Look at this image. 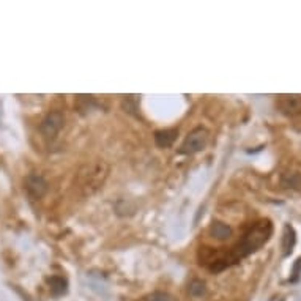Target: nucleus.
Here are the masks:
<instances>
[{"label": "nucleus", "instance_id": "obj_1", "mask_svg": "<svg viewBox=\"0 0 301 301\" xmlns=\"http://www.w3.org/2000/svg\"><path fill=\"white\" fill-rule=\"evenodd\" d=\"M272 224L270 221L262 219L259 223L252 224L246 233L243 235V238L236 243L235 246L230 248V251H219L218 249V266L223 272L224 268H229L230 265L236 263L242 260L243 257L256 252L260 249L272 236Z\"/></svg>", "mask_w": 301, "mask_h": 301}, {"label": "nucleus", "instance_id": "obj_2", "mask_svg": "<svg viewBox=\"0 0 301 301\" xmlns=\"http://www.w3.org/2000/svg\"><path fill=\"white\" fill-rule=\"evenodd\" d=\"M107 173H109V166L103 161L84 166L79 170L77 175L79 189L84 194H93L97 189L103 186L104 180L107 178Z\"/></svg>", "mask_w": 301, "mask_h": 301}, {"label": "nucleus", "instance_id": "obj_3", "mask_svg": "<svg viewBox=\"0 0 301 301\" xmlns=\"http://www.w3.org/2000/svg\"><path fill=\"white\" fill-rule=\"evenodd\" d=\"M208 144V131L205 128H196L186 136V139L183 140V144L180 147V153L185 155H193L197 152H202Z\"/></svg>", "mask_w": 301, "mask_h": 301}, {"label": "nucleus", "instance_id": "obj_4", "mask_svg": "<svg viewBox=\"0 0 301 301\" xmlns=\"http://www.w3.org/2000/svg\"><path fill=\"white\" fill-rule=\"evenodd\" d=\"M63 123H65V115L60 110H52V112H49L43 118L40 131L44 137H54L63 128Z\"/></svg>", "mask_w": 301, "mask_h": 301}, {"label": "nucleus", "instance_id": "obj_5", "mask_svg": "<svg viewBox=\"0 0 301 301\" xmlns=\"http://www.w3.org/2000/svg\"><path fill=\"white\" fill-rule=\"evenodd\" d=\"M278 109L284 115L295 117L301 114V95H281L278 97Z\"/></svg>", "mask_w": 301, "mask_h": 301}, {"label": "nucleus", "instance_id": "obj_6", "mask_svg": "<svg viewBox=\"0 0 301 301\" xmlns=\"http://www.w3.org/2000/svg\"><path fill=\"white\" fill-rule=\"evenodd\" d=\"M25 189H27V193H28L30 197L41 199L46 193V189H47V183L40 175H28L25 178Z\"/></svg>", "mask_w": 301, "mask_h": 301}, {"label": "nucleus", "instance_id": "obj_7", "mask_svg": "<svg viewBox=\"0 0 301 301\" xmlns=\"http://www.w3.org/2000/svg\"><path fill=\"white\" fill-rule=\"evenodd\" d=\"M178 136V130H160L155 133V144L160 148H167L173 144V140Z\"/></svg>", "mask_w": 301, "mask_h": 301}, {"label": "nucleus", "instance_id": "obj_8", "mask_svg": "<svg viewBox=\"0 0 301 301\" xmlns=\"http://www.w3.org/2000/svg\"><path fill=\"white\" fill-rule=\"evenodd\" d=\"M210 235L216 240H227L232 236V229L227 224L221 223V221H215L210 227Z\"/></svg>", "mask_w": 301, "mask_h": 301}, {"label": "nucleus", "instance_id": "obj_9", "mask_svg": "<svg viewBox=\"0 0 301 301\" xmlns=\"http://www.w3.org/2000/svg\"><path fill=\"white\" fill-rule=\"evenodd\" d=\"M47 282H49V286H51L52 295L58 296L67 292V279H63L62 276H52Z\"/></svg>", "mask_w": 301, "mask_h": 301}, {"label": "nucleus", "instance_id": "obj_10", "mask_svg": "<svg viewBox=\"0 0 301 301\" xmlns=\"http://www.w3.org/2000/svg\"><path fill=\"white\" fill-rule=\"evenodd\" d=\"M295 245V232L290 226H286L284 229V238H282V248H284V254H290L292 248Z\"/></svg>", "mask_w": 301, "mask_h": 301}, {"label": "nucleus", "instance_id": "obj_11", "mask_svg": "<svg viewBox=\"0 0 301 301\" xmlns=\"http://www.w3.org/2000/svg\"><path fill=\"white\" fill-rule=\"evenodd\" d=\"M207 293V286H205V282L200 279H194L191 284H189V295L194 296V298H200Z\"/></svg>", "mask_w": 301, "mask_h": 301}, {"label": "nucleus", "instance_id": "obj_12", "mask_svg": "<svg viewBox=\"0 0 301 301\" xmlns=\"http://www.w3.org/2000/svg\"><path fill=\"white\" fill-rule=\"evenodd\" d=\"M282 178H289V182H282V185L286 188H296L299 189L301 188V175L299 173H286Z\"/></svg>", "mask_w": 301, "mask_h": 301}, {"label": "nucleus", "instance_id": "obj_13", "mask_svg": "<svg viewBox=\"0 0 301 301\" xmlns=\"http://www.w3.org/2000/svg\"><path fill=\"white\" fill-rule=\"evenodd\" d=\"M144 301H177V299L173 298L172 295L166 293V292H153Z\"/></svg>", "mask_w": 301, "mask_h": 301}]
</instances>
